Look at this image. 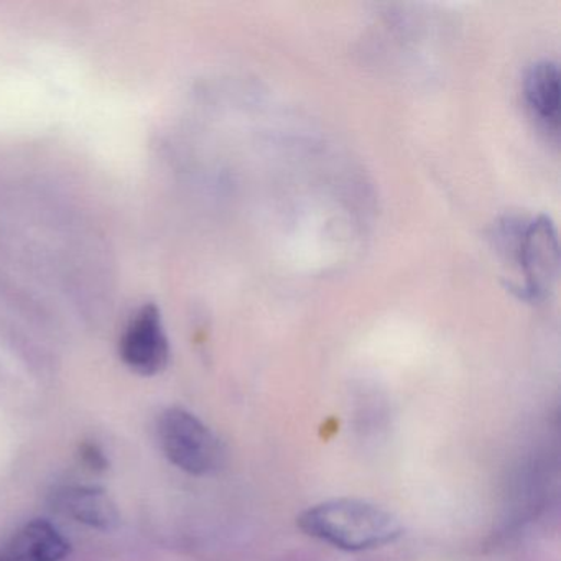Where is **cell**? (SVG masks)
Returning a JSON list of instances; mask_svg holds the SVG:
<instances>
[{
    "label": "cell",
    "instance_id": "8992f818",
    "mask_svg": "<svg viewBox=\"0 0 561 561\" xmlns=\"http://www.w3.org/2000/svg\"><path fill=\"white\" fill-rule=\"evenodd\" d=\"M70 553V541L48 520L28 522L0 548V561H61Z\"/></svg>",
    "mask_w": 561,
    "mask_h": 561
},
{
    "label": "cell",
    "instance_id": "52a82bcc",
    "mask_svg": "<svg viewBox=\"0 0 561 561\" xmlns=\"http://www.w3.org/2000/svg\"><path fill=\"white\" fill-rule=\"evenodd\" d=\"M525 103L541 129L558 136L560 129V75L553 61H538L524 83Z\"/></svg>",
    "mask_w": 561,
    "mask_h": 561
},
{
    "label": "cell",
    "instance_id": "7a4b0ae2",
    "mask_svg": "<svg viewBox=\"0 0 561 561\" xmlns=\"http://www.w3.org/2000/svg\"><path fill=\"white\" fill-rule=\"evenodd\" d=\"M499 249L505 264L512 265V287L522 297L540 300L547 297L558 275V239L547 216L528 221H508L499 229Z\"/></svg>",
    "mask_w": 561,
    "mask_h": 561
},
{
    "label": "cell",
    "instance_id": "5b68a950",
    "mask_svg": "<svg viewBox=\"0 0 561 561\" xmlns=\"http://www.w3.org/2000/svg\"><path fill=\"white\" fill-rule=\"evenodd\" d=\"M51 504L61 514L96 530L110 531L119 525V511L110 495L91 485H64L55 489Z\"/></svg>",
    "mask_w": 561,
    "mask_h": 561
},
{
    "label": "cell",
    "instance_id": "3957f363",
    "mask_svg": "<svg viewBox=\"0 0 561 561\" xmlns=\"http://www.w3.org/2000/svg\"><path fill=\"white\" fill-rule=\"evenodd\" d=\"M160 446L172 465L192 476H208L221 468L225 449L218 436L188 410L173 407L159 422Z\"/></svg>",
    "mask_w": 561,
    "mask_h": 561
},
{
    "label": "cell",
    "instance_id": "ba28073f",
    "mask_svg": "<svg viewBox=\"0 0 561 561\" xmlns=\"http://www.w3.org/2000/svg\"><path fill=\"white\" fill-rule=\"evenodd\" d=\"M81 462L87 466L88 469L94 472L106 471L107 458L100 446L93 445V443H83L80 448Z\"/></svg>",
    "mask_w": 561,
    "mask_h": 561
},
{
    "label": "cell",
    "instance_id": "277c9868",
    "mask_svg": "<svg viewBox=\"0 0 561 561\" xmlns=\"http://www.w3.org/2000/svg\"><path fill=\"white\" fill-rule=\"evenodd\" d=\"M121 359L140 376H156L165 369L170 344L156 305H146L127 324L119 346Z\"/></svg>",
    "mask_w": 561,
    "mask_h": 561
},
{
    "label": "cell",
    "instance_id": "6da1fadb",
    "mask_svg": "<svg viewBox=\"0 0 561 561\" xmlns=\"http://www.w3.org/2000/svg\"><path fill=\"white\" fill-rule=\"evenodd\" d=\"M308 537L344 551H366L399 540L402 524L392 512L360 499H331L311 505L298 517Z\"/></svg>",
    "mask_w": 561,
    "mask_h": 561
}]
</instances>
